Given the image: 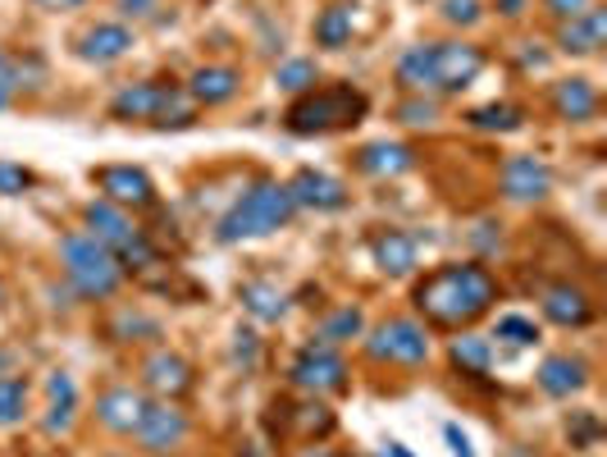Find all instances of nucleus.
<instances>
[{
	"instance_id": "obj_3",
	"label": "nucleus",
	"mask_w": 607,
	"mask_h": 457,
	"mask_svg": "<svg viewBox=\"0 0 607 457\" xmlns=\"http://www.w3.org/2000/svg\"><path fill=\"white\" fill-rule=\"evenodd\" d=\"M293 198L284 183L274 179H260L251 183L243 198L233 202V211L220 220V243H243V238H266V233H279L288 220H293Z\"/></svg>"
},
{
	"instance_id": "obj_29",
	"label": "nucleus",
	"mask_w": 607,
	"mask_h": 457,
	"mask_svg": "<svg viewBox=\"0 0 607 457\" xmlns=\"http://www.w3.org/2000/svg\"><path fill=\"white\" fill-rule=\"evenodd\" d=\"M28 417V380L0 376V426H18Z\"/></svg>"
},
{
	"instance_id": "obj_41",
	"label": "nucleus",
	"mask_w": 607,
	"mask_h": 457,
	"mask_svg": "<svg viewBox=\"0 0 607 457\" xmlns=\"http://www.w3.org/2000/svg\"><path fill=\"white\" fill-rule=\"evenodd\" d=\"M69 421H74V407L51 403V411H47V430H51V434H60V430H69Z\"/></svg>"
},
{
	"instance_id": "obj_44",
	"label": "nucleus",
	"mask_w": 607,
	"mask_h": 457,
	"mask_svg": "<svg viewBox=\"0 0 607 457\" xmlns=\"http://www.w3.org/2000/svg\"><path fill=\"white\" fill-rule=\"evenodd\" d=\"M233 357H237V361H256V334H251V330H247V334L237 330V343H233Z\"/></svg>"
},
{
	"instance_id": "obj_16",
	"label": "nucleus",
	"mask_w": 607,
	"mask_h": 457,
	"mask_svg": "<svg viewBox=\"0 0 607 457\" xmlns=\"http://www.w3.org/2000/svg\"><path fill=\"white\" fill-rule=\"evenodd\" d=\"M539 389H544L548 398H571L580 394L584 384H590V361L584 357H571V353H553L544 357V366H539Z\"/></svg>"
},
{
	"instance_id": "obj_15",
	"label": "nucleus",
	"mask_w": 607,
	"mask_h": 457,
	"mask_svg": "<svg viewBox=\"0 0 607 457\" xmlns=\"http://www.w3.org/2000/svg\"><path fill=\"white\" fill-rule=\"evenodd\" d=\"M142 407H146V394L133 384H115L105 389V394L96 398V421L111 430V434H133L138 421H142Z\"/></svg>"
},
{
	"instance_id": "obj_14",
	"label": "nucleus",
	"mask_w": 607,
	"mask_h": 457,
	"mask_svg": "<svg viewBox=\"0 0 607 457\" xmlns=\"http://www.w3.org/2000/svg\"><path fill=\"white\" fill-rule=\"evenodd\" d=\"M284 188H288L293 206H307V211H343L347 206V183H338L334 174H320V169H297L293 183H284Z\"/></svg>"
},
{
	"instance_id": "obj_6",
	"label": "nucleus",
	"mask_w": 607,
	"mask_h": 457,
	"mask_svg": "<svg viewBox=\"0 0 607 457\" xmlns=\"http://www.w3.org/2000/svg\"><path fill=\"white\" fill-rule=\"evenodd\" d=\"M361 339H365V353L375 361H388V366H425L429 361V330L411 316L384 320Z\"/></svg>"
},
{
	"instance_id": "obj_13",
	"label": "nucleus",
	"mask_w": 607,
	"mask_h": 457,
	"mask_svg": "<svg viewBox=\"0 0 607 457\" xmlns=\"http://www.w3.org/2000/svg\"><path fill=\"white\" fill-rule=\"evenodd\" d=\"M188 389H192V366H188L179 353L160 347V353H151V357L142 361V394H156V398L179 403Z\"/></svg>"
},
{
	"instance_id": "obj_20",
	"label": "nucleus",
	"mask_w": 607,
	"mask_h": 457,
	"mask_svg": "<svg viewBox=\"0 0 607 457\" xmlns=\"http://www.w3.org/2000/svg\"><path fill=\"white\" fill-rule=\"evenodd\" d=\"M544 316L553 325H561V330H584V325L594 320V302H590V293L576 289V284H553L544 293Z\"/></svg>"
},
{
	"instance_id": "obj_11",
	"label": "nucleus",
	"mask_w": 607,
	"mask_h": 457,
	"mask_svg": "<svg viewBox=\"0 0 607 457\" xmlns=\"http://www.w3.org/2000/svg\"><path fill=\"white\" fill-rule=\"evenodd\" d=\"M96 188H101V202H111L119 211H146L151 202H156V183H151L146 169H138V165L96 169Z\"/></svg>"
},
{
	"instance_id": "obj_22",
	"label": "nucleus",
	"mask_w": 607,
	"mask_h": 457,
	"mask_svg": "<svg viewBox=\"0 0 607 457\" xmlns=\"http://www.w3.org/2000/svg\"><path fill=\"white\" fill-rule=\"evenodd\" d=\"M411 165H416V151H411L406 142H371V147L357 151V169L375 174V179H398V174H406Z\"/></svg>"
},
{
	"instance_id": "obj_38",
	"label": "nucleus",
	"mask_w": 607,
	"mask_h": 457,
	"mask_svg": "<svg viewBox=\"0 0 607 457\" xmlns=\"http://www.w3.org/2000/svg\"><path fill=\"white\" fill-rule=\"evenodd\" d=\"M47 394H51V403H64V407L78 403V389H74V380L64 376V371H51L47 376Z\"/></svg>"
},
{
	"instance_id": "obj_35",
	"label": "nucleus",
	"mask_w": 607,
	"mask_h": 457,
	"mask_svg": "<svg viewBox=\"0 0 607 457\" xmlns=\"http://www.w3.org/2000/svg\"><path fill=\"white\" fill-rule=\"evenodd\" d=\"M398 119H402V124H416V128H429L434 119H439V105L425 101V97H406V101L398 105Z\"/></svg>"
},
{
	"instance_id": "obj_49",
	"label": "nucleus",
	"mask_w": 607,
	"mask_h": 457,
	"mask_svg": "<svg viewBox=\"0 0 607 457\" xmlns=\"http://www.w3.org/2000/svg\"><path fill=\"white\" fill-rule=\"evenodd\" d=\"M0 297H5V289H0Z\"/></svg>"
},
{
	"instance_id": "obj_30",
	"label": "nucleus",
	"mask_w": 607,
	"mask_h": 457,
	"mask_svg": "<svg viewBox=\"0 0 607 457\" xmlns=\"http://www.w3.org/2000/svg\"><path fill=\"white\" fill-rule=\"evenodd\" d=\"M452 361H457L462 371H470V376H485L489 361H493V347L480 334H462V339H452Z\"/></svg>"
},
{
	"instance_id": "obj_31",
	"label": "nucleus",
	"mask_w": 607,
	"mask_h": 457,
	"mask_svg": "<svg viewBox=\"0 0 607 457\" xmlns=\"http://www.w3.org/2000/svg\"><path fill=\"white\" fill-rule=\"evenodd\" d=\"M274 82L284 87V92L301 97V92H311V87L320 82V64H315V60H284V64L274 69Z\"/></svg>"
},
{
	"instance_id": "obj_28",
	"label": "nucleus",
	"mask_w": 607,
	"mask_h": 457,
	"mask_svg": "<svg viewBox=\"0 0 607 457\" xmlns=\"http://www.w3.org/2000/svg\"><path fill=\"white\" fill-rule=\"evenodd\" d=\"M466 124L480 128V134H516V128L526 124V115H520L516 105H507V101H493V105H480V111H470Z\"/></svg>"
},
{
	"instance_id": "obj_37",
	"label": "nucleus",
	"mask_w": 607,
	"mask_h": 457,
	"mask_svg": "<svg viewBox=\"0 0 607 457\" xmlns=\"http://www.w3.org/2000/svg\"><path fill=\"white\" fill-rule=\"evenodd\" d=\"M18 87H24V74H18L5 55H0V111H5V105L18 97Z\"/></svg>"
},
{
	"instance_id": "obj_45",
	"label": "nucleus",
	"mask_w": 607,
	"mask_h": 457,
	"mask_svg": "<svg viewBox=\"0 0 607 457\" xmlns=\"http://www.w3.org/2000/svg\"><path fill=\"white\" fill-rule=\"evenodd\" d=\"M41 10H74V5H82V0H37Z\"/></svg>"
},
{
	"instance_id": "obj_32",
	"label": "nucleus",
	"mask_w": 607,
	"mask_h": 457,
	"mask_svg": "<svg viewBox=\"0 0 607 457\" xmlns=\"http://www.w3.org/2000/svg\"><path fill=\"white\" fill-rule=\"evenodd\" d=\"M493 339H503V343H512V347H530V343H539V325L530 320V316H498V325H493Z\"/></svg>"
},
{
	"instance_id": "obj_8",
	"label": "nucleus",
	"mask_w": 607,
	"mask_h": 457,
	"mask_svg": "<svg viewBox=\"0 0 607 457\" xmlns=\"http://www.w3.org/2000/svg\"><path fill=\"white\" fill-rule=\"evenodd\" d=\"M138 444L146 453H173V448H183L188 440V417H183V407L179 403H169V398H146L142 407V421H138Z\"/></svg>"
},
{
	"instance_id": "obj_42",
	"label": "nucleus",
	"mask_w": 607,
	"mask_h": 457,
	"mask_svg": "<svg viewBox=\"0 0 607 457\" xmlns=\"http://www.w3.org/2000/svg\"><path fill=\"white\" fill-rule=\"evenodd\" d=\"M156 10H160V0H119V14H128V18H146Z\"/></svg>"
},
{
	"instance_id": "obj_21",
	"label": "nucleus",
	"mask_w": 607,
	"mask_h": 457,
	"mask_svg": "<svg viewBox=\"0 0 607 457\" xmlns=\"http://www.w3.org/2000/svg\"><path fill=\"white\" fill-rule=\"evenodd\" d=\"M553 111H557V119H567V124L594 119L598 115L594 82L590 78H561V82H553Z\"/></svg>"
},
{
	"instance_id": "obj_7",
	"label": "nucleus",
	"mask_w": 607,
	"mask_h": 457,
	"mask_svg": "<svg viewBox=\"0 0 607 457\" xmlns=\"http://www.w3.org/2000/svg\"><path fill=\"white\" fill-rule=\"evenodd\" d=\"M288 376L297 389L307 394H343L347 389V361L338 347H324V343H307L297 353V361L288 366Z\"/></svg>"
},
{
	"instance_id": "obj_26",
	"label": "nucleus",
	"mask_w": 607,
	"mask_h": 457,
	"mask_svg": "<svg viewBox=\"0 0 607 457\" xmlns=\"http://www.w3.org/2000/svg\"><path fill=\"white\" fill-rule=\"evenodd\" d=\"M365 334V316L361 307H338L334 316H324L320 320V330L311 334V343H324V347H343V343H352Z\"/></svg>"
},
{
	"instance_id": "obj_36",
	"label": "nucleus",
	"mask_w": 607,
	"mask_h": 457,
	"mask_svg": "<svg viewBox=\"0 0 607 457\" xmlns=\"http://www.w3.org/2000/svg\"><path fill=\"white\" fill-rule=\"evenodd\" d=\"M33 183V174L24 165H14V161H0V198H18Z\"/></svg>"
},
{
	"instance_id": "obj_48",
	"label": "nucleus",
	"mask_w": 607,
	"mask_h": 457,
	"mask_svg": "<svg viewBox=\"0 0 607 457\" xmlns=\"http://www.w3.org/2000/svg\"><path fill=\"white\" fill-rule=\"evenodd\" d=\"M301 457H334V453H324V448H311V453H301Z\"/></svg>"
},
{
	"instance_id": "obj_47",
	"label": "nucleus",
	"mask_w": 607,
	"mask_h": 457,
	"mask_svg": "<svg viewBox=\"0 0 607 457\" xmlns=\"http://www.w3.org/2000/svg\"><path fill=\"white\" fill-rule=\"evenodd\" d=\"M5 366H10V353H0V376H10V371H5Z\"/></svg>"
},
{
	"instance_id": "obj_39",
	"label": "nucleus",
	"mask_w": 607,
	"mask_h": 457,
	"mask_svg": "<svg viewBox=\"0 0 607 457\" xmlns=\"http://www.w3.org/2000/svg\"><path fill=\"white\" fill-rule=\"evenodd\" d=\"M115 334H119V339H124V334H151V339H156V334H160V325H156V320H146V316H138V312H124L119 325H115Z\"/></svg>"
},
{
	"instance_id": "obj_40",
	"label": "nucleus",
	"mask_w": 607,
	"mask_h": 457,
	"mask_svg": "<svg viewBox=\"0 0 607 457\" xmlns=\"http://www.w3.org/2000/svg\"><path fill=\"white\" fill-rule=\"evenodd\" d=\"M590 5H594V0H544V10H548L553 18H561V24H567V18H580Z\"/></svg>"
},
{
	"instance_id": "obj_33",
	"label": "nucleus",
	"mask_w": 607,
	"mask_h": 457,
	"mask_svg": "<svg viewBox=\"0 0 607 457\" xmlns=\"http://www.w3.org/2000/svg\"><path fill=\"white\" fill-rule=\"evenodd\" d=\"M297 426H301L307 440H320V434L334 430V417H330V407L324 403H307V407H297Z\"/></svg>"
},
{
	"instance_id": "obj_27",
	"label": "nucleus",
	"mask_w": 607,
	"mask_h": 457,
	"mask_svg": "<svg viewBox=\"0 0 607 457\" xmlns=\"http://www.w3.org/2000/svg\"><path fill=\"white\" fill-rule=\"evenodd\" d=\"M347 41H352V10H347V5L320 10V18H315V47L320 51H343Z\"/></svg>"
},
{
	"instance_id": "obj_23",
	"label": "nucleus",
	"mask_w": 607,
	"mask_h": 457,
	"mask_svg": "<svg viewBox=\"0 0 607 457\" xmlns=\"http://www.w3.org/2000/svg\"><path fill=\"white\" fill-rule=\"evenodd\" d=\"M371 252H375V266H379L384 275H411V270H416V261H421L416 238L402 233V229H384V233H375Z\"/></svg>"
},
{
	"instance_id": "obj_18",
	"label": "nucleus",
	"mask_w": 607,
	"mask_h": 457,
	"mask_svg": "<svg viewBox=\"0 0 607 457\" xmlns=\"http://www.w3.org/2000/svg\"><path fill=\"white\" fill-rule=\"evenodd\" d=\"M237 92H243V74L229 69V64H202V69L188 78V97L197 105H224Z\"/></svg>"
},
{
	"instance_id": "obj_46",
	"label": "nucleus",
	"mask_w": 607,
	"mask_h": 457,
	"mask_svg": "<svg viewBox=\"0 0 607 457\" xmlns=\"http://www.w3.org/2000/svg\"><path fill=\"white\" fill-rule=\"evenodd\" d=\"M520 5H526V0H503V14H520Z\"/></svg>"
},
{
	"instance_id": "obj_12",
	"label": "nucleus",
	"mask_w": 607,
	"mask_h": 457,
	"mask_svg": "<svg viewBox=\"0 0 607 457\" xmlns=\"http://www.w3.org/2000/svg\"><path fill=\"white\" fill-rule=\"evenodd\" d=\"M82 233L96 238L101 247H111L115 256H124V252L142 238V229L128 220V211H119V206H111V202H87V211H82Z\"/></svg>"
},
{
	"instance_id": "obj_2",
	"label": "nucleus",
	"mask_w": 607,
	"mask_h": 457,
	"mask_svg": "<svg viewBox=\"0 0 607 457\" xmlns=\"http://www.w3.org/2000/svg\"><path fill=\"white\" fill-rule=\"evenodd\" d=\"M365 111H371V101H365V92H357L352 82L311 87V92H301L284 111V128L297 138H320V134H338V128L361 124Z\"/></svg>"
},
{
	"instance_id": "obj_17",
	"label": "nucleus",
	"mask_w": 607,
	"mask_h": 457,
	"mask_svg": "<svg viewBox=\"0 0 607 457\" xmlns=\"http://www.w3.org/2000/svg\"><path fill=\"white\" fill-rule=\"evenodd\" d=\"M603 37H607V10L590 5L580 18H567V24L557 28V51H567V55H594L603 47Z\"/></svg>"
},
{
	"instance_id": "obj_10",
	"label": "nucleus",
	"mask_w": 607,
	"mask_h": 457,
	"mask_svg": "<svg viewBox=\"0 0 607 457\" xmlns=\"http://www.w3.org/2000/svg\"><path fill=\"white\" fill-rule=\"evenodd\" d=\"M434 47V78H439V92H462L480 78L485 69V51L475 41H429Z\"/></svg>"
},
{
	"instance_id": "obj_43",
	"label": "nucleus",
	"mask_w": 607,
	"mask_h": 457,
	"mask_svg": "<svg viewBox=\"0 0 607 457\" xmlns=\"http://www.w3.org/2000/svg\"><path fill=\"white\" fill-rule=\"evenodd\" d=\"M443 440L452 444V457H475V453H470V440H466L457 426H443Z\"/></svg>"
},
{
	"instance_id": "obj_19",
	"label": "nucleus",
	"mask_w": 607,
	"mask_h": 457,
	"mask_svg": "<svg viewBox=\"0 0 607 457\" xmlns=\"http://www.w3.org/2000/svg\"><path fill=\"white\" fill-rule=\"evenodd\" d=\"M128 51H133V33L124 24H96L78 37V60H87V64H115Z\"/></svg>"
},
{
	"instance_id": "obj_5",
	"label": "nucleus",
	"mask_w": 607,
	"mask_h": 457,
	"mask_svg": "<svg viewBox=\"0 0 607 457\" xmlns=\"http://www.w3.org/2000/svg\"><path fill=\"white\" fill-rule=\"evenodd\" d=\"M111 119H119V124L146 119L156 128H188L192 119H197V111H192L188 97L169 82H128L111 101Z\"/></svg>"
},
{
	"instance_id": "obj_25",
	"label": "nucleus",
	"mask_w": 607,
	"mask_h": 457,
	"mask_svg": "<svg viewBox=\"0 0 607 457\" xmlns=\"http://www.w3.org/2000/svg\"><path fill=\"white\" fill-rule=\"evenodd\" d=\"M243 307H247V316H256V320H266V325H274V320H284V312H288V297H284V289H274V284H266V279H251V284H243Z\"/></svg>"
},
{
	"instance_id": "obj_34",
	"label": "nucleus",
	"mask_w": 607,
	"mask_h": 457,
	"mask_svg": "<svg viewBox=\"0 0 607 457\" xmlns=\"http://www.w3.org/2000/svg\"><path fill=\"white\" fill-rule=\"evenodd\" d=\"M439 14H443V24L452 28H470V24H480V0H439Z\"/></svg>"
},
{
	"instance_id": "obj_9",
	"label": "nucleus",
	"mask_w": 607,
	"mask_h": 457,
	"mask_svg": "<svg viewBox=\"0 0 607 457\" xmlns=\"http://www.w3.org/2000/svg\"><path fill=\"white\" fill-rule=\"evenodd\" d=\"M498 192L516 206H534L553 192V169L539 156H507L498 169Z\"/></svg>"
},
{
	"instance_id": "obj_1",
	"label": "nucleus",
	"mask_w": 607,
	"mask_h": 457,
	"mask_svg": "<svg viewBox=\"0 0 607 457\" xmlns=\"http://www.w3.org/2000/svg\"><path fill=\"white\" fill-rule=\"evenodd\" d=\"M411 302L439 330H462V325H475L480 316H489V307L498 302V279L480 261H448V266L429 270L411 289Z\"/></svg>"
},
{
	"instance_id": "obj_4",
	"label": "nucleus",
	"mask_w": 607,
	"mask_h": 457,
	"mask_svg": "<svg viewBox=\"0 0 607 457\" xmlns=\"http://www.w3.org/2000/svg\"><path fill=\"white\" fill-rule=\"evenodd\" d=\"M60 266H64V279L74 284V293L87 297V302L115 297L119 284H124L119 256H115L111 247H101L96 238H87V233L60 238Z\"/></svg>"
},
{
	"instance_id": "obj_24",
	"label": "nucleus",
	"mask_w": 607,
	"mask_h": 457,
	"mask_svg": "<svg viewBox=\"0 0 607 457\" xmlns=\"http://www.w3.org/2000/svg\"><path fill=\"white\" fill-rule=\"evenodd\" d=\"M398 82L406 87L411 97H425V92H439V78H434V47L429 41H421V47H411V51H402V60H398Z\"/></svg>"
}]
</instances>
